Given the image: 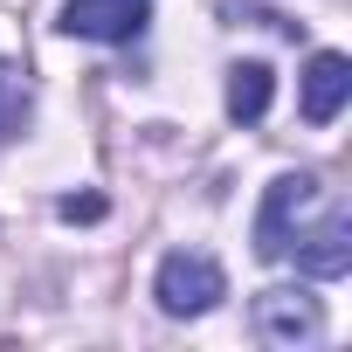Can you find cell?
I'll return each instance as SVG.
<instances>
[{"mask_svg":"<svg viewBox=\"0 0 352 352\" xmlns=\"http://www.w3.org/2000/svg\"><path fill=\"white\" fill-rule=\"evenodd\" d=\"M283 256H297V270H304V276H318V283L345 276V270H352V214L331 201L311 228H297V235H290V249H283Z\"/></svg>","mask_w":352,"mask_h":352,"instance_id":"3957f363","label":"cell"},{"mask_svg":"<svg viewBox=\"0 0 352 352\" xmlns=\"http://www.w3.org/2000/svg\"><path fill=\"white\" fill-rule=\"evenodd\" d=\"M318 201H324L318 173H276V180L263 187V208H256V256H263V263H283L290 235L304 228V214H311Z\"/></svg>","mask_w":352,"mask_h":352,"instance_id":"7a4b0ae2","label":"cell"},{"mask_svg":"<svg viewBox=\"0 0 352 352\" xmlns=\"http://www.w3.org/2000/svg\"><path fill=\"white\" fill-rule=\"evenodd\" d=\"M145 21H152L145 0H69L56 28L76 35V42H138Z\"/></svg>","mask_w":352,"mask_h":352,"instance_id":"5b68a950","label":"cell"},{"mask_svg":"<svg viewBox=\"0 0 352 352\" xmlns=\"http://www.w3.org/2000/svg\"><path fill=\"white\" fill-rule=\"evenodd\" d=\"M270 97H276L270 63H235V69H228V118H235V124H256V118L270 111Z\"/></svg>","mask_w":352,"mask_h":352,"instance_id":"52a82bcc","label":"cell"},{"mask_svg":"<svg viewBox=\"0 0 352 352\" xmlns=\"http://www.w3.org/2000/svg\"><path fill=\"white\" fill-rule=\"evenodd\" d=\"M28 111H35V83H28V69L0 63V138H14V131L28 124Z\"/></svg>","mask_w":352,"mask_h":352,"instance_id":"ba28073f","label":"cell"},{"mask_svg":"<svg viewBox=\"0 0 352 352\" xmlns=\"http://www.w3.org/2000/svg\"><path fill=\"white\" fill-rule=\"evenodd\" d=\"M56 214H63V221H97V214H104V201H97V194H83V201L69 194V201H56Z\"/></svg>","mask_w":352,"mask_h":352,"instance_id":"9c48e42d","label":"cell"},{"mask_svg":"<svg viewBox=\"0 0 352 352\" xmlns=\"http://www.w3.org/2000/svg\"><path fill=\"white\" fill-rule=\"evenodd\" d=\"M152 297H159L166 318H208V311L228 297V276H221V263L201 256V249H173V256H159V270H152Z\"/></svg>","mask_w":352,"mask_h":352,"instance_id":"6da1fadb","label":"cell"},{"mask_svg":"<svg viewBox=\"0 0 352 352\" xmlns=\"http://www.w3.org/2000/svg\"><path fill=\"white\" fill-rule=\"evenodd\" d=\"M249 318H256V338L263 345H311L324 331V304L311 290H263L249 304Z\"/></svg>","mask_w":352,"mask_h":352,"instance_id":"277c9868","label":"cell"},{"mask_svg":"<svg viewBox=\"0 0 352 352\" xmlns=\"http://www.w3.org/2000/svg\"><path fill=\"white\" fill-rule=\"evenodd\" d=\"M345 97H352V63H345L338 49H318V56L304 63V90H297L304 118H311V124H331V118L345 111Z\"/></svg>","mask_w":352,"mask_h":352,"instance_id":"8992f818","label":"cell"}]
</instances>
